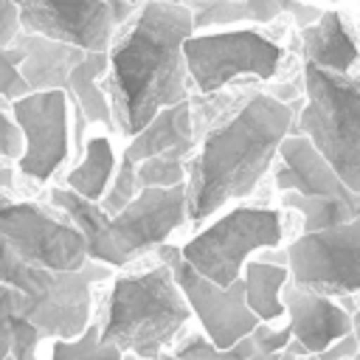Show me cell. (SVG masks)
Returning a JSON list of instances; mask_svg holds the SVG:
<instances>
[{"label": "cell", "instance_id": "cell-1", "mask_svg": "<svg viewBox=\"0 0 360 360\" xmlns=\"http://www.w3.org/2000/svg\"><path fill=\"white\" fill-rule=\"evenodd\" d=\"M197 31L194 11L177 0H141L107 48V82L115 132L138 135L160 110L191 98L186 39Z\"/></svg>", "mask_w": 360, "mask_h": 360}, {"label": "cell", "instance_id": "cell-2", "mask_svg": "<svg viewBox=\"0 0 360 360\" xmlns=\"http://www.w3.org/2000/svg\"><path fill=\"white\" fill-rule=\"evenodd\" d=\"M295 115L298 104L253 90L208 121L188 158V222L200 225L250 197L278 160L284 138L295 129Z\"/></svg>", "mask_w": 360, "mask_h": 360}, {"label": "cell", "instance_id": "cell-3", "mask_svg": "<svg viewBox=\"0 0 360 360\" xmlns=\"http://www.w3.org/2000/svg\"><path fill=\"white\" fill-rule=\"evenodd\" d=\"M152 256L149 267L112 276L96 307L101 338L141 360H163L194 318L172 267L158 253Z\"/></svg>", "mask_w": 360, "mask_h": 360}, {"label": "cell", "instance_id": "cell-4", "mask_svg": "<svg viewBox=\"0 0 360 360\" xmlns=\"http://www.w3.org/2000/svg\"><path fill=\"white\" fill-rule=\"evenodd\" d=\"M110 278L112 267L107 264L87 262L82 270H51L28 262L6 239H0V281L22 292V315L42 332L45 340L79 338L96 318L93 287Z\"/></svg>", "mask_w": 360, "mask_h": 360}, {"label": "cell", "instance_id": "cell-5", "mask_svg": "<svg viewBox=\"0 0 360 360\" xmlns=\"http://www.w3.org/2000/svg\"><path fill=\"white\" fill-rule=\"evenodd\" d=\"M301 87L304 104L292 132L307 135L338 177L352 191H360V76L304 62Z\"/></svg>", "mask_w": 360, "mask_h": 360}, {"label": "cell", "instance_id": "cell-6", "mask_svg": "<svg viewBox=\"0 0 360 360\" xmlns=\"http://www.w3.org/2000/svg\"><path fill=\"white\" fill-rule=\"evenodd\" d=\"M287 222L273 205H233L180 245L183 259L219 287L242 278L250 256L284 242Z\"/></svg>", "mask_w": 360, "mask_h": 360}, {"label": "cell", "instance_id": "cell-7", "mask_svg": "<svg viewBox=\"0 0 360 360\" xmlns=\"http://www.w3.org/2000/svg\"><path fill=\"white\" fill-rule=\"evenodd\" d=\"M186 68L194 93H222L236 79L270 82L281 73L284 45L262 34L259 28H214L194 31L186 39Z\"/></svg>", "mask_w": 360, "mask_h": 360}, {"label": "cell", "instance_id": "cell-8", "mask_svg": "<svg viewBox=\"0 0 360 360\" xmlns=\"http://www.w3.org/2000/svg\"><path fill=\"white\" fill-rule=\"evenodd\" d=\"M287 267L301 290L329 298L360 295V217L323 231H301L287 245Z\"/></svg>", "mask_w": 360, "mask_h": 360}, {"label": "cell", "instance_id": "cell-9", "mask_svg": "<svg viewBox=\"0 0 360 360\" xmlns=\"http://www.w3.org/2000/svg\"><path fill=\"white\" fill-rule=\"evenodd\" d=\"M0 239L28 262L51 270H82L90 262L82 231L62 211L6 191L0 194Z\"/></svg>", "mask_w": 360, "mask_h": 360}, {"label": "cell", "instance_id": "cell-10", "mask_svg": "<svg viewBox=\"0 0 360 360\" xmlns=\"http://www.w3.org/2000/svg\"><path fill=\"white\" fill-rule=\"evenodd\" d=\"M25 34H39L82 51H107L121 22L138 6L115 0H11Z\"/></svg>", "mask_w": 360, "mask_h": 360}, {"label": "cell", "instance_id": "cell-11", "mask_svg": "<svg viewBox=\"0 0 360 360\" xmlns=\"http://www.w3.org/2000/svg\"><path fill=\"white\" fill-rule=\"evenodd\" d=\"M188 222L186 186L141 188L138 197L110 219V267L124 270L155 253Z\"/></svg>", "mask_w": 360, "mask_h": 360}, {"label": "cell", "instance_id": "cell-12", "mask_svg": "<svg viewBox=\"0 0 360 360\" xmlns=\"http://www.w3.org/2000/svg\"><path fill=\"white\" fill-rule=\"evenodd\" d=\"M174 273L191 315L197 321V326L208 335V340L219 349H231L233 343H239L242 338H248L253 332V326L259 323V318L250 312L248 301H245V281H233L231 287H219L211 278L200 276L180 253L177 245H160L155 250Z\"/></svg>", "mask_w": 360, "mask_h": 360}, {"label": "cell", "instance_id": "cell-13", "mask_svg": "<svg viewBox=\"0 0 360 360\" xmlns=\"http://www.w3.org/2000/svg\"><path fill=\"white\" fill-rule=\"evenodd\" d=\"M68 90L25 93L11 101V115L22 127L25 155L17 172L34 183H48L70 155V110Z\"/></svg>", "mask_w": 360, "mask_h": 360}, {"label": "cell", "instance_id": "cell-14", "mask_svg": "<svg viewBox=\"0 0 360 360\" xmlns=\"http://www.w3.org/2000/svg\"><path fill=\"white\" fill-rule=\"evenodd\" d=\"M284 309L292 329L290 352L298 357L323 352L340 338L352 335V309H346L338 298L301 290L292 281L284 287Z\"/></svg>", "mask_w": 360, "mask_h": 360}, {"label": "cell", "instance_id": "cell-15", "mask_svg": "<svg viewBox=\"0 0 360 360\" xmlns=\"http://www.w3.org/2000/svg\"><path fill=\"white\" fill-rule=\"evenodd\" d=\"M278 166L273 169V183L278 194L298 191L309 197H332L346 202H360V191H352L338 172L326 163V158L312 146V141L301 132H290L278 149Z\"/></svg>", "mask_w": 360, "mask_h": 360}, {"label": "cell", "instance_id": "cell-16", "mask_svg": "<svg viewBox=\"0 0 360 360\" xmlns=\"http://www.w3.org/2000/svg\"><path fill=\"white\" fill-rule=\"evenodd\" d=\"M304 62H312L332 73H352L360 65V39L346 17L335 8L321 11L315 22L298 28Z\"/></svg>", "mask_w": 360, "mask_h": 360}, {"label": "cell", "instance_id": "cell-17", "mask_svg": "<svg viewBox=\"0 0 360 360\" xmlns=\"http://www.w3.org/2000/svg\"><path fill=\"white\" fill-rule=\"evenodd\" d=\"M14 42L22 48L20 73H22V79H25L31 93L68 90L73 68L87 53V51H82L76 45L56 42V39L39 37V34H25V31H20V37Z\"/></svg>", "mask_w": 360, "mask_h": 360}, {"label": "cell", "instance_id": "cell-18", "mask_svg": "<svg viewBox=\"0 0 360 360\" xmlns=\"http://www.w3.org/2000/svg\"><path fill=\"white\" fill-rule=\"evenodd\" d=\"M194 146H197V124H194V101L188 98L160 110L138 135L127 138L124 155L132 158L135 163L163 152H180L191 158Z\"/></svg>", "mask_w": 360, "mask_h": 360}, {"label": "cell", "instance_id": "cell-19", "mask_svg": "<svg viewBox=\"0 0 360 360\" xmlns=\"http://www.w3.org/2000/svg\"><path fill=\"white\" fill-rule=\"evenodd\" d=\"M107 65H110L107 62V51H87L82 56V62L70 73L68 96L73 101V110H79L87 124H98L107 132H115L110 96L98 82V79L107 76Z\"/></svg>", "mask_w": 360, "mask_h": 360}, {"label": "cell", "instance_id": "cell-20", "mask_svg": "<svg viewBox=\"0 0 360 360\" xmlns=\"http://www.w3.org/2000/svg\"><path fill=\"white\" fill-rule=\"evenodd\" d=\"M48 202L56 211H62L82 231L90 262H98V264H107L110 267V219L112 217L101 208V202L87 200V197L70 191L68 186L51 188Z\"/></svg>", "mask_w": 360, "mask_h": 360}, {"label": "cell", "instance_id": "cell-21", "mask_svg": "<svg viewBox=\"0 0 360 360\" xmlns=\"http://www.w3.org/2000/svg\"><path fill=\"white\" fill-rule=\"evenodd\" d=\"M112 132H93L84 141V152L76 160V166L65 174V186L87 200H101L115 169H118V155L112 146Z\"/></svg>", "mask_w": 360, "mask_h": 360}, {"label": "cell", "instance_id": "cell-22", "mask_svg": "<svg viewBox=\"0 0 360 360\" xmlns=\"http://www.w3.org/2000/svg\"><path fill=\"white\" fill-rule=\"evenodd\" d=\"M22 309V292L0 281V360H39V346L48 343Z\"/></svg>", "mask_w": 360, "mask_h": 360}, {"label": "cell", "instance_id": "cell-23", "mask_svg": "<svg viewBox=\"0 0 360 360\" xmlns=\"http://www.w3.org/2000/svg\"><path fill=\"white\" fill-rule=\"evenodd\" d=\"M242 281H245V301L262 323H278L281 318H287L284 287L290 284V267L250 259L242 270Z\"/></svg>", "mask_w": 360, "mask_h": 360}, {"label": "cell", "instance_id": "cell-24", "mask_svg": "<svg viewBox=\"0 0 360 360\" xmlns=\"http://www.w3.org/2000/svg\"><path fill=\"white\" fill-rule=\"evenodd\" d=\"M121 349L101 338L98 315L87 323L79 338H53L48 340V360H121Z\"/></svg>", "mask_w": 360, "mask_h": 360}, {"label": "cell", "instance_id": "cell-25", "mask_svg": "<svg viewBox=\"0 0 360 360\" xmlns=\"http://www.w3.org/2000/svg\"><path fill=\"white\" fill-rule=\"evenodd\" d=\"M186 180H188V155L163 152L138 163L141 188H174V186H186Z\"/></svg>", "mask_w": 360, "mask_h": 360}, {"label": "cell", "instance_id": "cell-26", "mask_svg": "<svg viewBox=\"0 0 360 360\" xmlns=\"http://www.w3.org/2000/svg\"><path fill=\"white\" fill-rule=\"evenodd\" d=\"M138 191H141V183H138V163H135L132 158L121 155V158H118V169H115L110 186H107V191H104V197H101L98 202H101V208H104L110 217H115V214H121V211L138 197Z\"/></svg>", "mask_w": 360, "mask_h": 360}, {"label": "cell", "instance_id": "cell-27", "mask_svg": "<svg viewBox=\"0 0 360 360\" xmlns=\"http://www.w3.org/2000/svg\"><path fill=\"white\" fill-rule=\"evenodd\" d=\"M20 62H22V48L17 42L0 48V98H6L8 104L14 98L31 93L20 73Z\"/></svg>", "mask_w": 360, "mask_h": 360}, {"label": "cell", "instance_id": "cell-28", "mask_svg": "<svg viewBox=\"0 0 360 360\" xmlns=\"http://www.w3.org/2000/svg\"><path fill=\"white\" fill-rule=\"evenodd\" d=\"M25 155V135L22 127L17 124L14 115H8L6 110H0V163H20V158Z\"/></svg>", "mask_w": 360, "mask_h": 360}, {"label": "cell", "instance_id": "cell-29", "mask_svg": "<svg viewBox=\"0 0 360 360\" xmlns=\"http://www.w3.org/2000/svg\"><path fill=\"white\" fill-rule=\"evenodd\" d=\"M250 338H253V343L259 346V352H264V354H278V352H287V349H290V343H292V329H290V323L278 326V323H262V321H259V323L253 326Z\"/></svg>", "mask_w": 360, "mask_h": 360}, {"label": "cell", "instance_id": "cell-30", "mask_svg": "<svg viewBox=\"0 0 360 360\" xmlns=\"http://www.w3.org/2000/svg\"><path fill=\"white\" fill-rule=\"evenodd\" d=\"M22 25H20V14L17 6L11 0H0V48L11 45L20 37Z\"/></svg>", "mask_w": 360, "mask_h": 360}, {"label": "cell", "instance_id": "cell-31", "mask_svg": "<svg viewBox=\"0 0 360 360\" xmlns=\"http://www.w3.org/2000/svg\"><path fill=\"white\" fill-rule=\"evenodd\" d=\"M245 360H298V354L295 352H278V354H264V352H256V354H250V357H245Z\"/></svg>", "mask_w": 360, "mask_h": 360}, {"label": "cell", "instance_id": "cell-32", "mask_svg": "<svg viewBox=\"0 0 360 360\" xmlns=\"http://www.w3.org/2000/svg\"><path fill=\"white\" fill-rule=\"evenodd\" d=\"M11 186H14V169L0 163V194H3L6 188H11Z\"/></svg>", "mask_w": 360, "mask_h": 360}, {"label": "cell", "instance_id": "cell-33", "mask_svg": "<svg viewBox=\"0 0 360 360\" xmlns=\"http://www.w3.org/2000/svg\"><path fill=\"white\" fill-rule=\"evenodd\" d=\"M352 332H354V338H357V346H360V307L352 312Z\"/></svg>", "mask_w": 360, "mask_h": 360}, {"label": "cell", "instance_id": "cell-34", "mask_svg": "<svg viewBox=\"0 0 360 360\" xmlns=\"http://www.w3.org/2000/svg\"><path fill=\"white\" fill-rule=\"evenodd\" d=\"M121 360H141V357H138L135 352H124V354H121Z\"/></svg>", "mask_w": 360, "mask_h": 360}, {"label": "cell", "instance_id": "cell-35", "mask_svg": "<svg viewBox=\"0 0 360 360\" xmlns=\"http://www.w3.org/2000/svg\"><path fill=\"white\" fill-rule=\"evenodd\" d=\"M115 3H129V6H138L141 0H115Z\"/></svg>", "mask_w": 360, "mask_h": 360}, {"label": "cell", "instance_id": "cell-36", "mask_svg": "<svg viewBox=\"0 0 360 360\" xmlns=\"http://www.w3.org/2000/svg\"><path fill=\"white\" fill-rule=\"evenodd\" d=\"M354 360H360V352H357V354H354Z\"/></svg>", "mask_w": 360, "mask_h": 360}, {"label": "cell", "instance_id": "cell-37", "mask_svg": "<svg viewBox=\"0 0 360 360\" xmlns=\"http://www.w3.org/2000/svg\"><path fill=\"white\" fill-rule=\"evenodd\" d=\"M326 3H340V0H326Z\"/></svg>", "mask_w": 360, "mask_h": 360}]
</instances>
